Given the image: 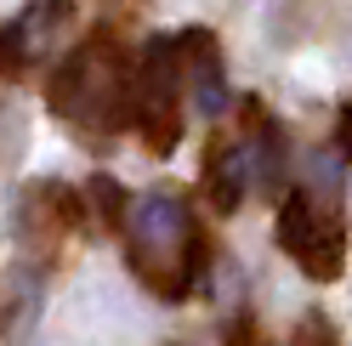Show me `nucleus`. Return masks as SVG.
Segmentation results:
<instances>
[{"label": "nucleus", "mask_w": 352, "mask_h": 346, "mask_svg": "<svg viewBox=\"0 0 352 346\" xmlns=\"http://www.w3.org/2000/svg\"><path fill=\"white\" fill-rule=\"evenodd\" d=\"M131 273L165 301H182L205 278V239L176 187H153L131 210Z\"/></svg>", "instance_id": "nucleus-1"}, {"label": "nucleus", "mask_w": 352, "mask_h": 346, "mask_svg": "<svg viewBox=\"0 0 352 346\" xmlns=\"http://www.w3.org/2000/svg\"><path fill=\"white\" fill-rule=\"evenodd\" d=\"M52 108L57 119L80 125V131H120V125L137 119V69L114 46V34H91L57 69Z\"/></svg>", "instance_id": "nucleus-2"}, {"label": "nucleus", "mask_w": 352, "mask_h": 346, "mask_svg": "<svg viewBox=\"0 0 352 346\" xmlns=\"http://www.w3.org/2000/svg\"><path fill=\"white\" fill-rule=\"evenodd\" d=\"M182 102H188V80H182V51L170 40H148V51L137 57V137L153 154H170L182 142Z\"/></svg>", "instance_id": "nucleus-3"}, {"label": "nucleus", "mask_w": 352, "mask_h": 346, "mask_svg": "<svg viewBox=\"0 0 352 346\" xmlns=\"http://www.w3.org/2000/svg\"><path fill=\"white\" fill-rule=\"evenodd\" d=\"M278 244L307 278H318V284L341 278V267H346V227L318 199H307V187L278 205Z\"/></svg>", "instance_id": "nucleus-4"}, {"label": "nucleus", "mask_w": 352, "mask_h": 346, "mask_svg": "<svg viewBox=\"0 0 352 346\" xmlns=\"http://www.w3.org/2000/svg\"><path fill=\"white\" fill-rule=\"evenodd\" d=\"M74 29V0H29L17 17L0 23V74H17L29 62L52 57Z\"/></svg>", "instance_id": "nucleus-5"}, {"label": "nucleus", "mask_w": 352, "mask_h": 346, "mask_svg": "<svg viewBox=\"0 0 352 346\" xmlns=\"http://www.w3.org/2000/svg\"><path fill=\"white\" fill-rule=\"evenodd\" d=\"M176 51H182V80H188V102L199 108L205 119L228 114V69H222V51H216V34L205 29H182L176 34Z\"/></svg>", "instance_id": "nucleus-6"}, {"label": "nucleus", "mask_w": 352, "mask_h": 346, "mask_svg": "<svg viewBox=\"0 0 352 346\" xmlns=\"http://www.w3.org/2000/svg\"><path fill=\"white\" fill-rule=\"evenodd\" d=\"M205 187H210V205L216 210H239L250 187V165H245V148L239 142H210L205 154Z\"/></svg>", "instance_id": "nucleus-7"}, {"label": "nucleus", "mask_w": 352, "mask_h": 346, "mask_svg": "<svg viewBox=\"0 0 352 346\" xmlns=\"http://www.w3.org/2000/svg\"><path fill=\"white\" fill-rule=\"evenodd\" d=\"M250 148H245V165H250V182L256 187H284V165H290V142H284V131L273 119L250 114Z\"/></svg>", "instance_id": "nucleus-8"}, {"label": "nucleus", "mask_w": 352, "mask_h": 346, "mask_svg": "<svg viewBox=\"0 0 352 346\" xmlns=\"http://www.w3.org/2000/svg\"><path fill=\"white\" fill-rule=\"evenodd\" d=\"M91 199H97V210H102V227H114L120 210H125V187L108 182V176H97V182H91Z\"/></svg>", "instance_id": "nucleus-9"}, {"label": "nucleus", "mask_w": 352, "mask_h": 346, "mask_svg": "<svg viewBox=\"0 0 352 346\" xmlns=\"http://www.w3.org/2000/svg\"><path fill=\"white\" fill-rule=\"evenodd\" d=\"M290 346H341V341H336V330H329V318H318V312H313V318H307L301 330H296V341H290Z\"/></svg>", "instance_id": "nucleus-10"}, {"label": "nucleus", "mask_w": 352, "mask_h": 346, "mask_svg": "<svg viewBox=\"0 0 352 346\" xmlns=\"http://www.w3.org/2000/svg\"><path fill=\"white\" fill-rule=\"evenodd\" d=\"M336 154L352 159V102L341 108V119H336Z\"/></svg>", "instance_id": "nucleus-11"}]
</instances>
